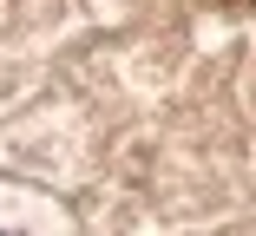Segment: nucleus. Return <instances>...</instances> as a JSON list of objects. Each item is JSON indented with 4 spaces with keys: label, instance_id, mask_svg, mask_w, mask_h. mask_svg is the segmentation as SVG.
Instances as JSON below:
<instances>
[{
    "label": "nucleus",
    "instance_id": "obj_1",
    "mask_svg": "<svg viewBox=\"0 0 256 236\" xmlns=\"http://www.w3.org/2000/svg\"><path fill=\"white\" fill-rule=\"evenodd\" d=\"M0 236H26V230H20V223H0Z\"/></svg>",
    "mask_w": 256,
    "mask_h": 236
}]
</instances>
